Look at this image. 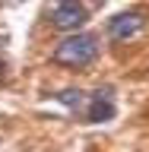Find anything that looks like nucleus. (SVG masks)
Listing matches in <instances>:
<instances>
[{"instance_id":"obj_1","label":"nucleus","mask_w":149,"mask_h":152,"mask_svg":"<svg viewBox=\"0 0 149 152\" xmlns=\"http://www.w3.org/2000/svg\"><path fill=\"white\" fill-rule=\"evenodd\" d=\"M95 57H98V35H92V32H76V35L64 38V41L51 51V64L79 70V66H89Z\"/></svg>"},{"instance_id":"obj_2","label":"nucleus","mask_w":149,"mask_h":152,"mask_svg":"<svg viewBox=\"0 0 149 152\" xmlns=\"http://www.w3.org/2000/svg\"><path fill=\"white\" fill-rule=\"evenodd\" d=\"M146 28V16L130 10V13H117V16L108 19V38L111 41H130L133 35H140Z\"/></svg>"},{"instance_id":"obj_3","label":"nucleus","mask_w":149,"mask_h":152,"mask_svg":"<svg viewBox=\"0 0 149 152\" xmlns=\"http://www.w3.org/2000/svg\"><path fill=\"white\" fill-rule=\"evenodd\" d=\"M86 19H89V10L83 7V3H73V0H67V3H57L54 10H51V26L60 28V32H73L83 26Z\"/></svg>"},{"instance_id":"obj_4","label":"nucleus","mask_w":149,"mask_h":152,"mask_svg":"<svg viewBox=\"0 0 149 152\" xmlns=\"http://www.w3.org/2000/svg\"><path fill=\"white\" fill-rule=\"evenodd\" d=\"M114 98H111V92H95V95H89L86 98V111H83V117L89 124H102V121H111L114 117Z\"/></svg>"},{"instance_id":"obj_5","label":"nucleus","mask_w":149,"mask_h":152,"mask_svg":"<svg viewBox=\"0 0 149 152\" xmlns=\"http://www.w3.org/2000/svg\"><path fill=\"white\" fill-rule=\"evenodd\" d=\"M86 98H89V95L79 92V89H64V92L57 95V102H60V104H67V108H73V111H79V114L86 111Z\"/></svg>"},{"instance_id":"obj_6","label":"nucleus","mask_w":149,"mask_h":152,"mask_svg":"<svg viewBox=\"0 0 149 152\" xmlns=\"http://www.w3.org/2000/svg\"><path fill=\"white\" fill-rule=\"evenodd\" d=\"M3 70H7V64H3V60H0V76H3Z\"/></svg>"},{"instance_id":"obj_7","label":"nucleus","mask_w":149,"mask_h":152,"mask_svg":"<svg viewBox=\"0 0 149 152\" xmlns=\"http://www.w3.org/2000/svg\"><path fill=\"white\" fill-rule=\"evenodd\" d=\"M0 45H3V38H0Z\"/></svg>"}]
</instances>
